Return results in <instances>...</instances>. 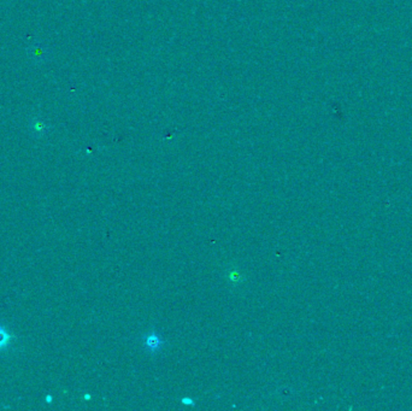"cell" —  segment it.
<instances>
[{"label": "cell", "mask_w": 412, "mask_h": 411, "mask_svg": "<svg viewBox=\"0 0 412 411\" xmlns=\"http://www.w3.org/2000/svg\"><path fill=\"white\" fill-rule=\"evenodd\" d=\"M145 344L150 351H157L162 345V340H160L158 335H151L146 338Z\"/></svg>", "instance_id": "cell-2"}, {"label": "cell", "mask_w": 412, "mask_h": 411, "mask_svg": "<svg viewBox=\"0 0 412 411\" xmlns=\"http://www.w3.org/2000/svg\"><path fill=\"white\" fill-rule=\"evenodd\" d=\"M11 340H13V335H10L9 332L0 325V351L9 348Z\"/></svg>", "instance_id": "cell-1"}]
</instances>
